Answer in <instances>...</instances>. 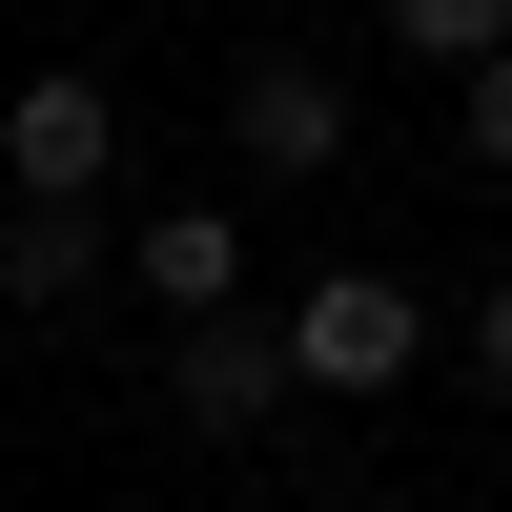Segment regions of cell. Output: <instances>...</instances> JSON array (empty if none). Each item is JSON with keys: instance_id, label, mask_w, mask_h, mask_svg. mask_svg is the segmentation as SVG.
<instances>
[{"instance_id": "52a82bcc", "label": "cell", "mask_w": 512, "mask_h": 512, "mask_svg": "<svg viewBox=\"0 0 512 512\" xmlns=\"http://www.w3.org/2000/svg\"><path fill=\"white\" fill-rule=\"evenodd\" d=\"M390 41H410V62H451V82H472V62H512V0H390Z\"/></svg>"}, {"instance_id": "9c48e42d", "label": "cell", "mask_w": 512, "mask_h": 512, "mask_svg": "<svg viewBox=\"0 0 512 512\" xmlns=\"http://www.w3.org/2000/svg\"><path fill=\"white\" fill-rule=\"evenodd\" d=\"M472 369H492V390H512V287H492V308H472Z\"/></svg>"}, {"instance_id": "7a4b0ae2", "label": "cell", "mask_w": 512, "mask_h": 512, "mask_svg": "<svg viewBox=\"0 0 512 512\" xmlns=\"http://www.w3.org/2000/svg\"><path fill=\"white\" fill-rule=\"evenodd\" d=\"M103 164H123V103H103V62H41L21 103H0V185H21V205H103Z\"/></svg>"}, {"instance_id": "6da1fadb", "label": "cell", "mask_w": 512, "mask_h": 512, "mask_svg": "<svg viewBox=\"0 0 512 512\" xmlns=\"http://www.w3.org/2000/svg\"><path fill=\"white\" fill-rule=\"evenodd\" d=\"M287 349H308V390H410L431 369V287L410 267H328V287H287Z\"/></svg>"}, {"instance_id": "277c9868", "label": "cell", "mask_w": 512, "mask_h": 512, "mask_svg": "<svg viewBox=\"0 0 512 512\" xmlns=\"http://www.w3.org/2000/svg\"><path fill=\"white\" fill-rule=\"evenodd\" d=\"M226 144L267 164V185H328V164H349V82L328 62H246L226 82Z\"/></svg>"}, {"instance_id": "5b68a950", "label": "cell", "mask_w": 512, "mask_h": 512, "mask_svg": "<svg viewBox=\"0 0 512 512\" xmlns=\"http://www.w3.org/2000/svg\"><path fill=\"white\" fill-rule=\"evenodd\" d=\"M123 287H144L164 328H205V308H246V226H226V205H164V226L123 246Z\"/></svg>"}, {"instance_id": "8992f818", "label": "cell", "mask_w": 512, "mask_h": 512, "mask_svg": "<svg viewBox=\"0 0 512 512\" xmlns=\"http://www.w3.org/2000/svg\"><path fill=\"white\" fill-rule=\"evenodd\" d=\"M82 287H103V205H0V308H82Z\"/></svg>"}, {"instance_id": "3957f363", "label": "cell", "mask_w": 512, "mask_h": 512, "mask_svg": "<svg viewBox=\"0 0 512 512\" xmlns=\"http://www.w3.org/2000/svg\"><path fill=\"white\" fill-rule=\"evenodd\" d=\"M287 390H308V349H287V308H205L185 349H164V410H185V431H267Z\"/></svg>"}, {"instance_id": "ba28073f", "label": "cell", "mask_w": 512, "mask_h": 512, "mask_svg": "<svg viewBox=\"0 0 512 512\" xmlns=\"http://www.w3.org/2000/svg\"><path fill=\"white\" fill-rule=\"evenodd\" d=\"M451 144H472L492 185H512V62H472V82H451Z\"/></svg>"}]
</instances>
